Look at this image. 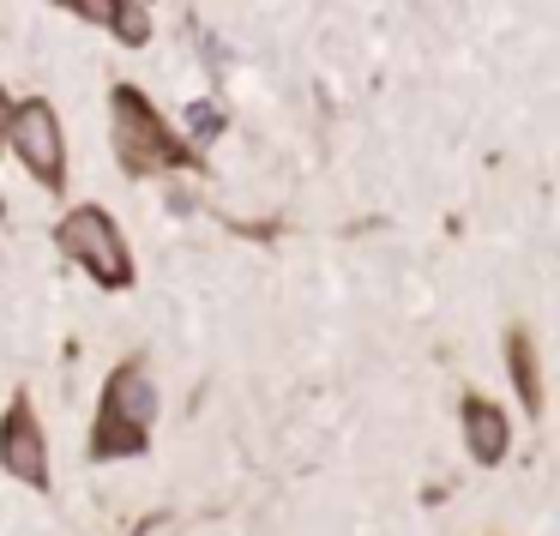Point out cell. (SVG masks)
I'll return each instance as SVG.
<instances>
[{"label": "cell", "mask_w": 560, "mask_h": 536, "mask_svg": "<svg viewBox=\"0 0 560 536\" xmlns=\"http://www.w3.org/2000/svg\"><path fill=\"white\" fill-rule=\"evenodd\" d=\"M0 470L13 476V482L37 488V494H49V488H55V476H49V434H43V422H37L31 392H13V404H7V416H0Z\"/></svg>", "instance_id": "cell-5"}, {"label": "cell", "mask_w": 560, "mask_h": 536, "mask_svg": "<svg viewBox=\"0 0 560 536\" xmlns=\"http://www.w3.org/2000/svg\"><path fill=\"white\" fill-rule=\"evenodd\" d=\"M458 434H464V452H470L476 464H500L512 452L506 404L482 398V392H464V398H458Z\"/></svg>", "instance_id": "cell-6"}, {"label": "cell", "mask_w": 560, "mask_h": 536, "mask_svg": "<svg viewBox=\"0 0 560 536\" xmlns=\"http://www.w3.org/2000/svg\"><path fill=\"white\" fill-rule=\"evenodd\" d=\"M500 356H506V374H512V392H518V410L536 422V416L548 410V392H542V356H536L530 326H506Z\"/></svg>", "instance_id": "cell-7"}, {"label": "cell", "mask_w": 560, "mask_h": 536, "mask_svg": "<svg viewBox=\"0 0 560 536\" xmlns=\"http://www.w3.org/2000/svg\"><path fill=\"white\" fill-rule=\"evenodd\" d=\"M61 7L79 19H91V25H115V13H121L127 0H61Z\"/></svg>", "instance_id": "cell-10"}, {"label": "cell", "mask_w": 560, "mask_h": 536, "mask_svg": "<svg viewBox=\"0 0 560 536\" xmlns=\"http://www.w3.org/2000/svg\"><path fill=\"white\" fill-rule=\"evenodd\" d=\"M182 127H187V145L194 151H206L211 139L230 127V115H223V103H211V97H199V103H187L182 109Z\"/></svg>", "instance_id": "cell-8"}, {"label": "cell", "mask_w": 560, "mask_h": 536, "mask_svg": "<svg viewBox=\"0 0 560 536\" xmlns=\"http://www.w3.org/2000/svg\"><path fill=\"white\" fill-rule=\"evenodd\" d=\"M7 151H13L19 170H25L43 194H61L67 187V133H61L55 103H43V97L13 103V115H7Z\"/></svg>", "instance_id": "cell-4"}, {"label": "cell", "mask_w": 560, "mask_h": 536, "mask_svg": "<svg viewBox=\"0 0 560 536\" xmlns=\"http://www.w3.org/2000/svg\"><path fill=\"white\" fill-rule=\"evenodd\" d=\"M55 242H61V254L73 259L97 290H133V283H139L127 230L103 206H73L61 223H55Z\"/></svg>", "instance_id": "cell-3"}, {"label": "cell", "mask_w": 560, "mask_h": 536, "mask_svg": "<svg viewBox=\"0 0 560 536\" xmlns=\"http://www.w3.org/2000/svg\"><path fill=\"white\" fill-rule=\"evenodd\" d=\"M109 115H115V163L127 170V182H151V175H175V170H206V151H194L139 85H115L109 91Z\"/></svg>", "instance_id": "cell-2"}, {"label": "cell", "mask_w": 560, "mask_h": 536, "mask_svg": "<svg viewBox=\"0 0 560 536\" xmlns=\"http://www.w3.org/2000/svg\"><path fill=\"white\" fill-rule=\"evenodd\" d=\"M151 428H158V380H151L145 356H127L109 368L97 398V422H91V464H127L151 452Z\"/></svg>", "instance_id": "cell-1"}, {"label": "cell", "mask_w": 560, "mask_h": 536, "mask_svg": "<svg viewBox=\"0 0 560 536\" xmlns=\"http://www.w3.org/2000/svg\"><path fill=\"white\" fill-rule=\"evenodd\" d=\"M109 31L127 43V49H145V43H151V19H145V7H133V0H127L121 13H115V25H109Z\"/></svg>", "instance_id": "cell-9"}, {"label": "cell", "mask_w": 560, "mask_h": 536, "mask_svg": "<svg viewBox=\"0 0 560 536\" xmlns=\"http://www.w3.org/2000/svg\"><path fill=\"white\" fill-rule=\"evenodd\" d=\"M7 115H13V97L0 91V151H7Z\"/></svg>", "instance_id": "cell-11"}]
</instances>
